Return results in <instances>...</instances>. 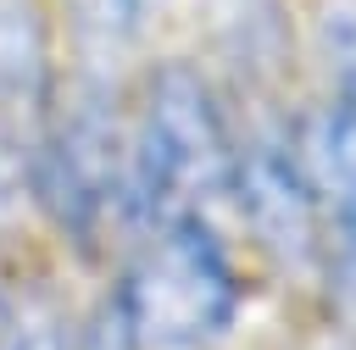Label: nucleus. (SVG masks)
Listing matches in <instances>:
<instances>
[{"mask_svg": "<svg viewBox=\"0 0 356 350\" xmlns=\"http://www.w3.org/2000/svg\"><path fill=\"white\" fill-rule=\"evenodd\" d=\"M222 189H234V133L211 83L178 61L156 67L128 133V217L139 228L206 217Z\"/></svg>", "mask_w": 356, "mask_h": 350, "instance_id": "nucleus-1", "label": "nucleus"}, {"mask_svg": "<svg viewBox=\"0 0 356 350\" xmlns=\"http://www.w3.org/2000/svg\"><path fill=\"white\" fill-rule=\"evenodd\" d=\"M234 306L239 283L206 217L145 228V250L117 294L134 350H211L228 333Z\"/></svg>", "mask_w": 356, "mask_h": 350, "instance_id": "nucleus-2", "label": "nucleus"}, {"mask_svg": "<svg viewBox=\"0 0 356 350\" xmlns=\"http://www.w3.org/2000/svg\"><path fill=\"white\" fill-rule=\"evenodd\" d=\"M28 178L39 206L72 244H95L106 222L128 211V139L111 111L106 78L78 83L39 111V139L28 150Z\"/></svg>", "mask_w": 356, "mask_h": 350, "instance_id": "nucleus-3", "label": "nucleus"}, {"mask_svg": "<svg viewBox=\"0 0 356 350\" xmlns=\"http://www.w3.org/2000/svg\"><path fill=\"white\" fill-rule=\"evenodd\" d=\"M234 194L245 217L256 222L261 244L284 267H306L323 217V189L312 172V150L284 122H256L245 139H234Z\"/></svg>", "mask_w": 356, "mask_h": 350, "instance_id": "nucleus-4", "label": "nucleus"}, {"mask_svg": "<svg viewBox=\"0 0 356 350\" xmlns=\"http://www.w3.org/2000/svg\"><path fill=\"white\" fill-rule=\"evenodd\" d=\"M312 172L323 189L328 239H356V6L323 22V100L312 117Z\"/></svg>", "mask_w": 356, "mask_h": 350, "instance_id": "nucleus-5", "label": "nucleus"}, {"mask_svg": "<svg viewBox=\"0 0 356 350\" xmlns=\"http://www.w3.org/2000/svg\"><path fill=\"white\" fill-rule=\"evenodd\" d=\"M50 61H44V22L33 0H0V117L44 111Z\"/></svg>", "mask_w": 356, "mask_h": 350, "instance_id": "nucleus-6", "label": "nucleus"}, {"mask_svg": "<svg viewBox=\"0 0 356 350\" xmlns=\"http://www.w3.org/2000/svg\"><path fill=\"white\" fill-rule=\"evenodd\" d=\"M61 11L89 61V78H111V67L134 50L145 28V0H61Z\"/></svg>", "mask_w": 356, "mask_h": 350, "instance_id": "nucleus-7", "label": "nucleus"}, {"mask_svg": "<svg viewBox=\"0 0 356 350\" xmlns=\"http://www.w3.org/2000/svg\"><path fill=\"white\" fill-rule=\"evenodd\" d=\"M334 289H339V311H345V322L356 333V239L334 244Z\"/></svg>", "mask_w": 356, "mask_h": 350, "instance_id": "nucleus-8", "label": "nucleus"}]
</instances>
